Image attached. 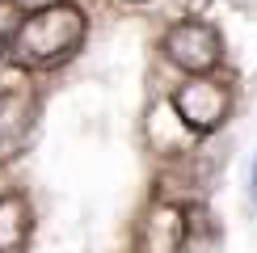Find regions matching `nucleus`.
Returning <instances> with one entry per match:
<instances>
[{"mask_svg":"<svg viewBox=\"0 0 257 253\" xmlns=\"http://www.w3.org/2000/svg\"><path fill=\"white\" fill-rule=\"evenodd\" d=\"M84 13L72 5H51L30 13L17 26L13 42H9V55L21 68H55V63L72 59L84 42Z\"/></svg>","mask_w":257,"mask_h":253,"instance_id":"nucleus-1","label":"nucleus"},{"mask_svg":"<svg viewBox=\"0 0 257 253\" xmlns=\"http://www.w3.org/2000/svg\"><path fill=\"white\" fill-rule=\"evenodd\" d=\"M34 131V93L17 68H0V161L26 152Z\"/></svg>","mask_w":257,"mask_h":253,"instance_id":"nucleus-2","label":"nucleus"},{"mask_svg":"<svg viewBox=\"0 0 257 253\" xmlns=\"http://www.w3.org/2000/svg\"><path fill=\"white\" fill-rule=\"evenodd\" d=\"M160 47H165L169 63H177V68L194 72V76H207V72L219 63V55H223L219 30L207 26V21H177V26L165 34V42H160Z\"/></svg>","mask_w":257,"mask_h":253,"instance_id":"nucleus-3","label":"nucleus"},{"mask_svg":"<svg viewBox=\"0 0 257 253\" xmlns=\"http://www.w3.org/2000/svg\"><path fill=\"white\" fill-rule=\"evenodd\" d=\"M173 110L190 131H215L232 110V89L215 76H198L173 93Z\"/></svg>","mask_w":257,"mask_h":253,"instance_id":"nucleus-4","label":"nucleus"},{"mask_svg":"<svg viewBox=\"0 0 257 253\" xmlns=\"http://www.w3.org/2000/svg\"><path fill=\"white\" fill-rule=\"evenodd\" d=\"M186 249V211L156 203L139 224V253H181Z\"/></svg>","mask_w":257,"mask_h":253,"instance_id":"nucleus-5","label":"nucleus"},{"mask_svg":"<svg viewBox=\"0 0 257 253\" xmlns=\"http://www.w3.org/2000/svg\"><path fill=\"white\" fill-rule=\"evenodd\" d=\"M30 236V207L21 194H5L0 198V253H21Z\"/></svg>","mask_w":257,"mask_h":253,"instance_id":"nucleus-6","label":"nucleus"},{"mask_svg":"<svg viewBox=\"0 0 257 253\" xmlns=\"http://www.w3.org/2000/svg\"><path fill=\"white\" fill-rule=\"evenodd\" d=\"M17 9H26V13H38V9H51V5H68V0H13Z\"/></svg>","mask_w":257,"mask_h":253,"instance_id":"nucleus-7","label":"nucleus"},{"mask_svg":"<svg viewBox=\"0 0 257 253\" xmlns=\"http://www.w3.org/2000/svg\"><path fill=\"white\" fill-rule=\"evenodd\" d=\"M249 194H253V207H257V161H253V173H249Z\"/></svg>","mask_w":257,"mask_h":253,"instance_id":"nucleus-8","label":"nucleus"}]
</instances>
